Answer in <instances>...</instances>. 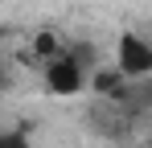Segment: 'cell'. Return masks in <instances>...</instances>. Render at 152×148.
Listing matches in <instances>:
<instances>
[{"mask_svg":"<svg viewBox=\"0 0 152 148\" xmlns=\"http://www.w3.org/2000/svg\"><path fill=\"white\" fill-rule=\"evenodd\" d=\"M45 86L53 95H78L82 91V62L70 53H58L53 62H45Z\"/></svg>","mask_w":152,"mask_h":148,"instance_id":"obj_1","label":"cell"},{"mask_svg":"<svg viewBox=\"0 0 152 148\" xmlns=\"http://www.w3.org/2000/svg\"><path fill=\"white\" fill-rule=\"evenodd\" d=\"M119 74L127 78H144L152 74V45L136 33H124L119 37Z\"/></svg>","mask_w":152,"mask_h":148,"instance_id":"obj_2","label":"cell"}]
</instances>
